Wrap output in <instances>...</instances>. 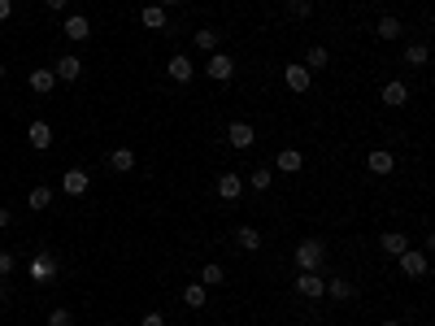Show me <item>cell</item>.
Segmentation results:
<instances>
[{
	"label": "cell",
	"instance_id": "6da1fadb",
	"mask_svg": "<svg viewBox=\"0 0 435 326\" xmlns=\"http://www.w3.org/2000/svg\"><path fill=\"white\" fill-rule=\"evenodd\" d=\"M292 261H296V270H322V261H326V244L322 239H300L296 244V253H292Z\"/></svg>",
	"mask_w": 435,
	"mask_h": 326
},
{
	"label": "cell",
	"instance_id": "7a4b0ae2",
	"mask_svg": "<svg viewBox=\"0 0 435 326\" xmlns=\"http://www.w3.org/2000/svg\"><path fill=\"white\" fill-rule=\"evenodd\" d=\"M57 274H61V261H57L53 253H35V257L27 261V279H31V283H53Z\"/></svg>",
	"mask_w": 435,
	"mask_h": 326
},
{
	"label": "cell",
	"instance_id": "3957f363",
	"mask_svg": "<svg viewBox=\"0 0 435 326\" xmlns=\"http://www.w3.org/2000/svg\"><path fill=\"white\" fill-rule=\"evenodd\" d=\"M396 270L405 274V279H427L431 261H427V253H422V248H405V253L396 257Z\"/></svg>",
	"mask_w": 435,
	"mask_h": 326
},
{
	"label": "cell",
	"instance_id": "277c9868",
	"mask_svg": "<svg viewBox=\"0 0 435 326\" xmlns=\"http://www.w3.org/2000/svg\"><path fill=\"white\" fill-rule=\"evenodd\" d=\"M204 74H209L214 83H231L235 79V57L218 48V53H209V61H204Z\"/></svg>",
	"mask_w": 435,
	"mask_h": 326
},
{
	"label": "cell",
	"instance_id": "5b68a950",
	"mask_svg": "<svg viewBox=\"0 0 435 326\" xmlns=\"http://www.w3.org/2000/svg\"><path fill=\"white\" fill-rule=\"evenodd\" d=\"M283 83H288V92H292V96H305V92L314 87V74L305 70L300 61H288V65H283Z\"/></svg>",
	"mask_w": 435,
	"mask_h": 326
},
{
	"label": "cell",
	"instance_id": "8992f818",
	"mask_svg": "<svg viewBox=\"0 0 435 326\" xmlns=\"http://www.w3.org/2000/svg\"><path fill=\"white\" fill-rule=\"evenodd\" d=\"M296 291H300L305 300H322V296H326V279H322L318 270H300V274H296Z\"/></svg>",
	"mask_w": 435,
	"mask_h": 326
},
{
	"label": "cell",
	"instance_id": "52a82bcc",
	"mask_svg": "<svg viewBox=\"0 0 435 326\" xmlns=\"http://www.w3.org/2000/svg\"><path fill=\"white\" fill-rule=\"evenodd\" d=\"M192 74H196V61H192L188 53H174V57L166 61V79H170V83H192Z\"/></svg>",
	"mask_w": 435,
	"mask_h": 326
},
{
	"label": "cell",
	"instance_id": "ba28073f",
	"mask_svg": "<svg viewBox=\"0 0 435 326\" xmlns=\"http://www.w3.org/2000/svg\"><path fill=\"white\" fill-rule=\"evenodd\" d=\"M366 170L374 174V179H388V174L396 170V157L388 153V148H374V153L366 157Z\"/></svg>",
	"mask_w": 435,
	"mask_h": 326
},
{
	"label": "cell",
	"instance_id": "9c48e42d",
	"mask_svg": "<svg viewBox=\"0 0 435 326\" xmlns=\"http://www.w3.org/2000/svg\"><path fill=\"white\" fill-rule=\"evenodd\" d=\"M226 144L244 153V148H252V144H257V131H252L248 122H231V127H226Z\"/></svg>",
	"mask_w": 435,
	"mask_h": 326
},
{
	"label": "cell",
	"instance_id": "30bf717a",
	"mask_svg": "<svg viewBox=\"0 0 435 326\" xmlns=\"http://www.w3.org/2000/svg\"><path fill=\"white\" fill-rule=\"evenodd\" d=\"M379 100H383L388 109H400V105H409V87H405L400 79H388V83H383V92H379Z\"/></svg>",
	"mask_w": 435,
	"mask_h": 326
},
{
	"label": "cell",
	"instance_id": "8fae6325",
	"mask_svg": "<svg viewBox=\"0 0 435 326\" xmlns=\"http://www.w3.org/2000/svg\"><path fill=\"white\" fill-rule=\"evenodd\" d=\"M27 144L35 148V153H44V148H53V127H48L44 118H35L31 127H27Z\"/></svg>",
	"mask_w": 435,
	"mask_h": 326
},
{
	"label": "cell",
	"instance_id": "7c38bea8",
	"mask_svg": "<svg viewBox=\"0 0 435 326\" xmlns=\"http://www.w3.org/2000/svg\"><path fill=\"white\" fill-rule=\"evenodd\" d=\"M270 170H278V174H300V170H305V153H300V148H283V153L274 157Z\"/></svg>",
	"mask_w": 435,
	"mask_h": 326
},
{
	"label": "cell",
	"instance_id": "4fadbf2b",
	"mask_svg": "<svg viewBox=\"0 0 435 326\" xmlns=\"http://www.w3.org/2000/svg\"><path fill=\"white\" fill-rule=\"evenodd\" d=\"M244 196V179L235 170H226V174H218V200H240Z\"/></svg>",
	"mask_w": 435,
	"mask_h": 326
},
{
	"label": "cell",
	"instance_id": "5bb4252c",
	"mask_svg": "<svg viewBox=\"0 0 435 326\" xmlns=\"http://www.w3.org/2000/svg\"><path fill=\"white\" fill-rule=\"evenodd\" d=\"M87 183H92V179H87V170H79V165L61 174V192H66V196H83V192H87Z\"/></svg>",
	"mask_w": 435,
	"mask_h": 326
},
{
	"label": "cell",
	"instance_id": "9a60e30c",
	"mask_svg": "<svg viewBox=\"0 0 435 326\" xmlns=\"http://www.w3.org/2000/svg\"><path fill=\"white\" fill-rule=\"evenodd\" d=\"M140 22H144V27H148V31H166V35L174 31V27H170V18H166V9H161V5H148V9H140Z\"/></svg>",
	"mask_w": 435,
	"mask_h": 326
},
{
	"label": "cell",
	"instance_id": "2e32d148",
	"mask_svg": "<svg viewBox=\"0 0 435 326\" xmlns=\"http://www.w3.org/2000/svg\"><path fill=\"white\" fill-rule=\"evenodd\" d=\"M61 31H66V39H92V22H87L83 13H70V18L61 22Z\"/></svg>",
	"mask_w": 435,
	"mask_h": 326
},
{
	"label": "cell",
	"instance_id": "e0dca14e",
	"mask_svg": "<svg viewBox=\"0 0 435 326\" xmlns=\"http://www.w3.org/2000/svg\"><path fill=\"white\" fill-rule=\"evenodd\" d=\"M27 83H31V92H35V96H48V92L57 87V74L48 70V65H39V70H31V79H27Z\"/></svg>",
	"mask_w": 435,
	"mask_h": 326
},
{
	"label": "cell",
	"instance_id": "ac0fdd59",
	"mask_svg": "<svg viewBox=\"0 0 435 326\" xmlns=\"http://www.w3.org/2000/svg\"><path fill=\"white\" fill-rule=\"evenodd\" d=\"M379 248H383L388 257H400L405 248H409V235H405V231H383V235H379Z\"/></svg>",
	"mask_w": 435,
	"mask_h": 326
},
{
	"label": "cell",
	"instance_id": "d6986e66",
	"mask_svg": "<svg viewBox=\"0 0 435 326\" xmlns=\"http://www.w3.org/2000/svg\"><path fill=\"white\" fill-rule=\"evenodd\" d=\"M374 35H379V39H400V35H405V22L392 18V13H383V18L374 22Z\"/></svg>",
	"mask_w": 435,
	"mask_h": 326
},
{
	"label": "cell",
	"instance_id": "ffe728a7",
	"mask_svg": "<svg viewBox=\"0 0 435 326\" xmlns=\"http://www.w3.org/2000/svg\"><path fill=\"white\" fill-rule=\"evenodd\" d=\"M192 44L200 48V53H218V44H222V35H218L214 27H196V31H192Z\"/></svg>",
	"mask_w": 435,
	"mask_h": 326
},
{
	"label": "cell",
	"instance_id": "44dd1931",
	"mask_svg": "<svg viewBox=\"0 0 435 326\" xmlns=\"http://www.w3.org/2000/svg\"><path fill=\"white\" fill-rule=\"evenodd\" d=\"M53 74H57V83H74L83 74V61L79 57H61L57 65H53Z\"/></svg>",
	"mask_w": 435,
	"mask_h": 326
},
{
	"label": "cell",
	"instance_id": "7402d4cb",
	"mask_svg": "<svg viewBox=\"0 0 435 326\" xmlns=\"http://www.w3.org/2000/svg\"><path fill=\"white\" fill-rule=\"evenodd\" d=\"M109 170L114 174H131L135 170V153H131V148H114V153H109Z\"/></svg>",
	"mask_w": 435,
	"mask_h": 326
},
{
	"label": "cell",
	"instance_id": "603a6c76",
	"mask_svg": "<svg viewBox=\"0 0 435 326\" xmlns=\"http://www.w3.org/2000/svg\"><path fill=\"white\" fill-rule=\"evenodd\" d=\"M48 205H53V187H44V183H39V187H31V192H27V209L44 213Z\"/></svg>",
	"mask_w": 435,
	"mask_h": 326
},
{
	"label": "cell",
	"instance_id": "cb8c5ba5",
	"mask_svg": "<svg viewBox=\"0 0 435 326\" xmlns=\"http://www.w3.org/2000/svg\"><path fill=\"white\" fill-rule=\"evenodd\" d=\"M235 244L244 248V253H257V248H262V231L257 227H235Z\"/></svg>",
	"mask_w": 435,
	"mask_h": 326
},
{
	"label": "cell",
	"instance_id": "d4e9b609",
	"mask_svg": "<svg viewBox=\"0 0 435 326\" xmlns=\"http://www.w3.org/2000/svg\"><path fill=\"white\" fill-rule=\"evenodd\" d=\"M183 305H188V309H204V305H209L204 283H188V287H183Z\"/></svg>",
	"mask_w": 435,
	"mask_h": 326
},
{
	"label": "cell",
	"instance_id": "484cf974",
	"mask_svg": "<svg viewBox=\"0 0 435 326\" xmlns=\"http://www.w3.org/2000/svg\"><path fill=\"white\" fill-rule=\"evenodd\" d=\"M300 65H305V70H310V74H314V70H326V65H331V53H326V48H322V44H314V48H310V53H305V61H300Z\"/></svg>",
	"mask_w": 435,
	"mask_h": 326
},
{
	"label": "cell",
	"instance_id": "4316f807",
	"mask_svg": "<svg viewBox=\"0 0 435 326\" xmlns=\"http://www.w3.org/2000/svg\"><path fill=\"white\" fill-rule=\"evenodd\" d=\"M405 61H409V70H422V65L431 61V48H427V44H409V48H405Z\"/></svg>",
	"mask_w": 435,
	"mask_h": 326
},
{
	"label": "cell",
	"instance_id": "83f0119b",
	"mask_svg": "<svg viewBox=\"0 0 435 326\" xmlns=\"http://www.w3.org/2000/svg\"><path fill=\"white\" fill-rule=\"evenodd\" d=\"M200 283H204V287H222V283H226V270H222L218 261L200 265Z\"/></svg>",
	"mask_w": 435,
	"mask_h": 326
},
{
	"label": "cell",
	"instance_id": "f1b7e54d",
	"mask_svg": "<svg viewBox=\"0 0 435 326\" xmlns=\"http://www.w3.org/2000/svg\"><path fill=\"white\" fill-rule=\"evenodd\" d=\"M270 183H274V170L270 165H257L248 174V187H257V192H270Z\"/></svg>",
	"mask_w": 435,
	"mask_h": 326
},
{
	"label": "cell",
	"instance_id": "f546056e",
	"mask_svg": "<svg viewBox=\"0 0 435 326\" xmlns=\"http://www.w3.org/2000/svg\"><path fill=\"white\" fill-rule=\"evenodd\" d=\"M326 296H331V300H353V283H348V279H331V283H326Z\"/></svg>",
	"mask_w": 435,
	"mask_h": 326
},
{
	"label": "cell",
	"instance_id": "4dcf8cb0",
	"mask_svg": "<svg viewBox=\"0 0 435 326\" xmlns=\"http://www.w3.org/2000/svg\"><path fill=\"white\" fill-rule=\"evenodd\" d=\"M48 326H74V313H70L66 305H57L53 313H48Z\"/></svg>",
	"mask_w": 435,
	"mask_h": 326
},
{
	"label": "cell",
	"instance_id": "1f68e13d",
	"mask_svg": "<svg viewBox=\"0 0 435 326\" xmlns=\"http://www.w3.org/2000/svg\"><path fill=\"white\" fill-rule=\"evenodd\" d=\"M288 13L292 18H310L314 13V0H288Z\"/></svg>",
	"mask_w": 435,
	"mask_h": 326
},
{
	"label": "cell",
	"instance_id": "d6a6232c",
	"mask_svg": "<svg viewBox=\"0 0 435 326\" xmlns=\"http://www.w3.org/2000/svg\"><path fill=\"white\" fill-rule=\"evenodd\" d=\"M13 253H5V248H0V279H9V274H13Z\"/></svg>",
	"mask_w": 435,
	"mask_h": 326
},
{
	"label": "cell",
	"instance_id": "836d02e7",
	"mask_svg": "<svg viewBox=\"0 0 435 326\" xmlns=\"http://www.w3.org/2000/svg\"><path fill=\"white\" fill-rule=\"evenodd\" d=\"M140 326H166V318H161V313H144Z\"/></svg>",
	"mask_w": 435,
	"mask_h": 326
},
{
	"label": "cell",
	"instance_id": "e575fe53",
	"mask_svg": "<svg viewBox=\"0 0 435 326\" xmlns=\"http://www.w3.org/2000/svg\"><path fill=\"white\" fill-rule=\"evenodd\" d=\"M13 18V0H0V22H9Z\"/></svg>",
	"mask_w": 435,
	"mask_h": 326
},
{
	"label": "cell",
	"instance_id": "d590c367",
	"mask_svg": "<svg viewBox=\"0 0 435 326\" xmlns=\"http://www.w3.org/2000/svg\"><path fill=\"white\" fill-rule=\"evenodd\" d=\"M44 5L53 9V13H66V5H70V0H44Z\"/></svg>",
	"mask_w": 435,
	"mask_h": 326
},
{
	"label": "cell",
	"instance_id": "8d00e7d4",
	"mask_svg": "<svg viewBox=\"0 0 435 326\" xmlns=\"http://www.w3.org/2000/svg\"><path fill=\"white\" fill-rule=\"evenodd\" d=\"M9 222H13V213H9L5 205H0V231H5V227H9Z\"/></svg>",
	"mask_w": 435,
	"mask_h": 326
},
{
	"label": "cell",
	"instance_id": "74e56055",
	"mask_svg": "<svg viewBox=\"0 0 435 326\" xmlns=\"http://www.w3.org/2000/svg\"><path fill=\"white\" fill-rule=\"evenodd\" d=\"M5 300H9V287H5V279H0V305H5Z\"/></svg>",
	"mask_w": 435,
	"mask_h": 326
},
{
	"label": "cell",
	"instance_id": "f35d334b",
	"mask_svg": "<svg viewBox=\"0 0 435 326\" xmlns=\"http://www.w3.org/2000/svg\"><path fill=\"white\" fill-rule=\"evenodd\" d=\"M157 5H161V9H174V5H183V0H157Z\"/></svg>",
	"mask_w": 435,
	"mask_h": 326
},
{
	"label": "cell",
	"instance_id": "ab89813d",
	"mask_svg": "<svg viewBox=\"0 0 435 326\" xmlns=\"http://www.w3.org/2000/svg\"><path fill=\"white\" fill-rule=\"evenodd\" d=\"M0 79H5V61H0Z\"/></svg>",
	"mask_w": 435,
	"mask_h": 326
},
{
	"label": "cell",
	"instance_id": "60d3db41",
	"mask_svg": "<svg viewBox=\"0 0 435 326\" xmlns=\"http://www.w3.org/2000/svg\"><path fill=\"white\" fill-rule=\"evenodd\" d=\"M383 326H400V322H383Z\"/></svg>",
	"mask_w": 435,
	"mask_h": 326
}]
</instances>
